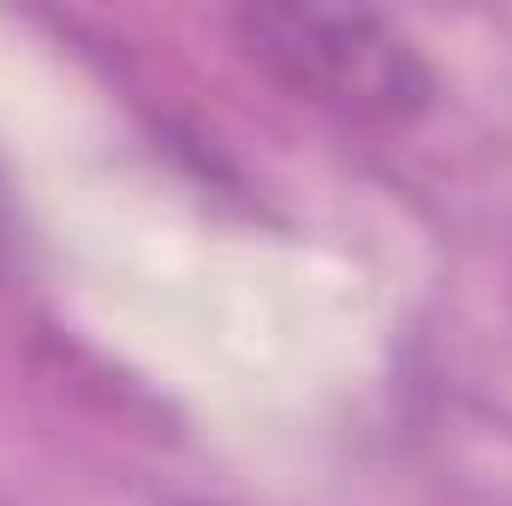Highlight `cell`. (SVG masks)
<instances>
[{"label":"cell","instance_id":"cell-1","mask_svg":"<svg viewBox=\"0 0 512 506\" xmlns=\"http://www.w3.org/2000/svg\"><path fill=\"white\" fill-rule=\"evenodd\" d=\"M239 36L274 84L364 126H405L411 114L429 108L435 90L411 36H399L370 12L256 6L239 12Z\"/></svg>","mask_w":512,"mask_h":506}]
</instances>
